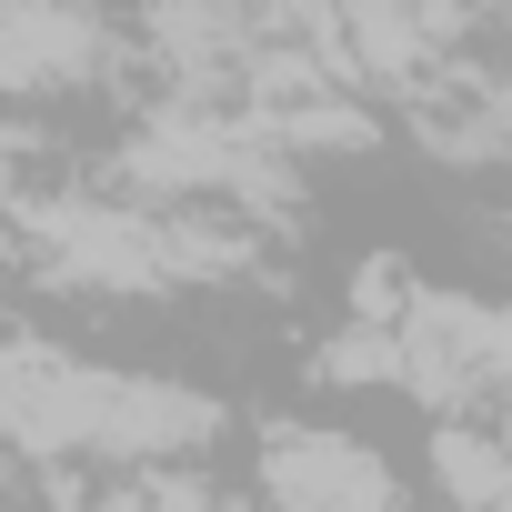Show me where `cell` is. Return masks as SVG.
<instances>
[{"label":"cell","instance_id":"6da1fadb","mask_svg":"<svg viewBox=\"0 0 512 512\" xmlns=\"http://www.w3.org/2000/svg\"><path fill=\"white\" fill-rule=\"evenodd\" d=\"M0 432L21 452H201L221 432V412L181 382H141V372H91L61 362L41 342H0Z\"/></svg>","mask_w":512,"mask_h":512},{"label":"cell","instance_id":"7a4b0ae2","mask_svg":"<svg viewBox=\"0 0 512 512\" xmlns=\"http://www.w3.org/2000/svg\"><path fill=\"white\" fill-rule=\"evenodd\" d=\"M111 71V21L91 0H0V91L61 101Z\"/></svg>","mask_w":512,"mask_h":512},{"label":"cell","instance_id":"3957f363","mask_svg":"<svg viewBox=\"0 0 512 512\" xmlns=\"http://www.w3.org/2000/svg\"><path fill=\"white\" fill-rule=\"evenodd\" d=\"M262 482L282 502H392V472L352 442V432H282Z\"/></svg>","mask_w":512,"mask_h":512},{"label":"cell","instance_id":"277c9868","mask_svg":"<svg viewBox=\"0 0 512 512\" xmlns=\"http://www.w3.org/2000/svg\"><path fill=\"white\" fill-rule=\"evenodd\" d=\"M422 141L452 151V161H492V151H512V101H492V91L432 101V111H422Z\"/></svg>","mask_w":512,"mask_h":512},{"label":"cell","instance_id":"5b68a950","mask_svg":"<svg viewBox=\"0 0 512 512\" xmlns=\"http://www.w3.org/2000/svg\"><path fill=\"white\" fill-rule=\"evenodd\" d=\"M432 472H442L452 492H512V462H502L482 432H442V442H432Z\"/></svg>","mask_w":512,"mask_h":512},{"label":"cell","instance_id":"8992f818","mask_svg":"<svg viewBox=\"0 0 512 512\" xmlns=\"http://www.w3.org/2000/svg\"><path fill=\"white\" fill-rule=\"evenodd\" d=\"M21 201V131H0V211Z\"/></svg>","mask_w":512,"mask_h":512}]
</instances>
